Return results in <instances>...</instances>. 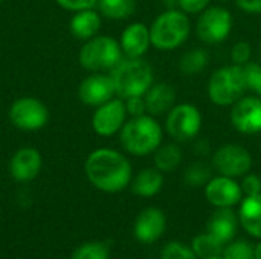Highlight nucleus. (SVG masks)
Masks as SVG:
<instances>
[{
	"instance_id": "obj_1",
	"label": "nucleus",
	"mask_w": 261,
	"mask_h": 259,
	"mask_svg": "<svg viewBox=\"0 0 261 259\" xmlns=\"http://www.w3.org/2000/svg\"><path fill=\"white\" fill-rule=\"evenodd\" d=\"M89 182L99 191L113 194L125 189L132 182V163L119 151L99 148L92 151L84 163Z\"/></svg>"
},
{
	"instance_id": "obj_30",
	"label": "nucleus",
	"mask_w": 261,
	"mask_h": 259,
	"mask_svg": "<svg viewBox=\"0 0 261 259\" xmlns=\"http://www.w3.org/2000/svg\"><path fill=\"white\" fill-rule=\"evenodd\" d=\"M248 81V89L252 90L258 98H261V64L249 61L243 66Z\"/></svg>"
},
{
	"instance_id": "obj_31",
	"label": "nucleus",
	"mask_w": 261,
	"mask_h": 259,
	"mask_svg": "<svg viewBox=\"0 0 261 259\" xmlns=\"http://www.w3.org/2000/svg\"><path fill=\"white\" fill-rule=\"evenodd\" d=\"M162 259H197V255L180 243H170L162 252Z\"/></svg>"
},
{
	"instance_id": "obj_29",
	"label": "nucleus",
	"mask_w": 261,
	"mask_h": 259,
	"mask_svg": "<svg viewBox=\"0 0 261 259\" xmlns=\"http://www.w3.org/2000/svg\"><path fill=\"white\" fill-rule=\"evenodd\" d=\"M225 259H255V250L246 241H234L225 250Z\"/></svg>"
},
{
	"instance_id": "obj_17",
	"label": "nucleus",
	"mask_w": 261,
	"mask_h": 259,
	"mask_svg": "<svg viewBox=\"0 0 261 259\" xmlns=\"http://www.w3.org/2000/svg\"><path fill=\"white\" fill-rule=\"evenodd\" d=\"M167 220L161 209L147 208L144 209L135 223V237L145 244H151L158 241L165 232Z\"/></svg>"
},
{
	"instance_id": "obj_28",
	"label": "nucleus",
	"mask_w": 261,
	"mask_h": 259,
	"mask_svg": "<svg viewBox=\"0 0 261 259\" xmlns=\"http://www.w3.org/2000/svg\"><path fill=\"white\" fill-rule=\"evenodd\" d=\"M110 249L107 243H86L80 246L70 259H109Z\"/></svg>"
},
{
	"instance_id": "obj_38",
	"label": "nucleus",
	"mask_w": 261,
	"mask_h": 259,
	"mask_svg": "<svg viewBox=\"0 0 261 259\" xmlns=\"http://www.w3.org/2000/svg\"><path fill=\"white\" fill-rule=\"evenodd\" d=\"M194 153H196L197 156H200V157L210 154V143H208V140H205V139L197 140V142L194 143Z\"/></svg>"
},
{
	"instance_id": "obj_5",
	"label": "nucleus",
	"mask_w": 261,
	"mask_h": 259,
	"mask_svg": "<svg viewBox=\"0 0 261 259\" xmlns=\"http://www.w3.org/2000/svg\"><path fill=\"white\" fill-rule=\"evenodd\" d=\"M208 98L219 107H231L245 96L248 89L243 66L229 64L217 69L208 81Z\"/></svg>"
},
{
	"instance_id": "obj_2",
	"label": "nucleus",
	"mask_w": 261,
	"mask_h": 259,
	"mask_svg": "<svg viewBox=\"0 0 261 259\" xmlns=\"http://www.w3.org/2000/svg\"><path fill=\"white\" fill-rule=\"evenodd\" d=\"M164 139L161 124L151 114L128 119L119 131L122 148L133 156H148L154 153Z\"/></svg>"
},
{
	"instance_id": "obj_7",
	"label": "nucleus",
	"mask_w": 261,
	"mask_h": 259,
	"mask_svg": "<svg viewBox=\"0 0 261 259\" xmlns=\"http://www.w3.org/2000/svg\"><path fill=\"white\" fill-rule=\"evenodd\" d=\"M232 31V14L223 6H208L200 12L196 23V35L202 43L219 44L225 41Z\"/></svg>"
},
{
	"instance_id": "obj_14",
	"label": "nucleus",
	"mask_w": 261,
	"mask_h": 259,
	"mask_svg": "<svg viewBox=\"0 0 261 259\" xmlns=\"http://www.w3.org/2000/svg\"><path fill=\"white\" fill-rule=\"evenodd\" d=\"M206 200L216 208H232L240 203L243 197L242 186L232 179L226 176L213 177L205 188Z\"/></svg>"
},
{
	"instance_id": "obj_8",
	"label": "nucleus",
	"mask_w": 261,
	"mask_h": 259,
	"mask_svg": "<svg viewBox=\"0 0 261 259\" xmlns=\"http://www.w3.org/2000/svg\"><path fill=\"white\" fill-rule=\"evenodd\" d=\"M167 133L177 142L194 139L202 128V113L190 102L176 104L168 113L165 121Z\"/></svg>"
},
{
	"instance_id": "obj_9",
	"label": "nucleus",
	"mask_w": 261,
	"mask_h": 259,
	"mask_svg": "<svg viewBox=\"0 0 261 259\" xmlns=\"http://www.w3.org/2000/svg\"><path fill=\"white\" fill-rule=\"evenodd\" d=\"M11 124L23 131H37L49 121V110L44 102L34 96L15 99L8 111Z\"/></svg>"
},
{
	"instance_id": "obj_15",
	"label": "nucleus",
	"mask_w": 261,
	"mask_h": 259,
	"mask_svg": "<svg viewBox=\"0 0 261 259\" xmlns=\"http://www.w3.org/2000/svg\"><path fill=\"white\" fill-rule=\"evenodd\" d=\"M41 169V154L31 147L20 148L9 160V174L15 182H32Z\"/></svg>"
},
{
	"instance_id": "obj_22",
	"label": "nucleus",
	"mask_w": 261,
	"mask_h": 259,
	"mask_svg": "<svg viewBox=\"0 0 261 259\" xmlns=\"http://www.w3.org/2000/svg\"><path fill=\"white\" fill-rule=\"evenodd\" d=\"M164 186V176L158 168H147L142 169L132 183V191L133 194L139 197H153L156 195Z\"/></svg>"
},
{
	"instance_id": "obj_11",
	"label": "nucleus",
	"mask_w": 261,
	"mask_h": 259,
	"mask_svg": "<svg viewBox=\"0 0 261 259\" xmlns=\"http://www.w3.org/2000/svg\"><path fill=\"white\" fill-rule=\"evenodd\" d=\"M127 107L122 98H112L96 107L92 116V128L101 137H110L121 131L127 122Z\"/></svg>"
},
{
	"instance_id": "obj_35",
	"label": "nucleus",
	"mask_w": 261,
	"mask_h": 259,
	"mask_svg": "<svg viewBox=\"0 0 261 259\" xmlns=\"http://www.w3.org/2000/svg\"><path fill=\"white\" fill-rule=\"evenodd\" d=\"M124 101H125L127 113H128L132 118L147 114V107H145L144 96H133V98H128V99H124Z\"/></svg>"
},
{
	"instance_id": "obj_19",
	"label": "nucleus",
	"mask_w": 261,
	"mask_h": 259,
	"mask_svg": "<svg viewBox=\"0 0 261 259\" xmlns=\"http://www.w3.org/2000/svg\"><path fill=\"white\" fill-rule=\"evenodd\" d=\"M101 23L102 20H101L99 11H95L93 8H90V9H83V11L75 12L69 21V27L75 38L87 41L96 37V34L101 29Z\"/></svg>"
},
{
	"instance_id": "obj_24",
	"label": "nucleus",
	"mask_w": 261,
	"mask_h": 259,
	"mask_svg": "<svg viewBox=\"0 0 261 259\" xmlns=\"http://www.w3.org/2000/svg\"><path fill=\"white\" fill-rule=\"evenodd\" d=\"M184 154L176 143H162L154 151V165L161 172H171L182 163Z\"/></svg>"
},
{
	"instance_id": "obj_32",
	"label": "nucleus",
	"mask_w": 261,
	"mask_h": 259,
	"mask_svg": "<svg viewBox=\"0 0 261 259\" xmlns=\"http://www.w3.org/2000/svg\"><path fill=\"white\" fill-rule=\"evenodd\" d=\"M252 47L248 41H239L231 49V63L237 66H245L251 61Z\"/></svg>"
},
{
	"instance_id": "obj_23",
	"label": "nucleus",
	"mask_w": 261,
	"mask_h": 259,
	"mask_svg": "<svg viewBox=\"0 0 261 259\" xmlns=\"http://www.w3.org/2000/svg\"><path fill=\"white\" fill-rule=\"evenodd\" d=\"M99 14L110 20H125L136 11V0H98Z\"/></svg>"
},
{
	"instance_id": "obj_21",
	"label": "nucleus",
	"mask_w": 261,
	"mask_h": 259,
	"mask_svg": "<svg viewBox=\"0 0 261 259\" xmlns=\"http://www.w3.org/2000/svg\"><path fill=\"white\" fill-rule=\"evenodd\" d=\"M239 220L243 229L255 238H261V194L254 197H245Z\"/></svg>"
},
{
	"instance_id": "obj_6",
	"label": "nucleus",
	"mask_w": 261,
	"mask_h": 259,
	"mask_svg": "<svg viewBox=\"0 0 261 259\" xmlns=\"http://www.w3.org/2000/svg\"><path fill=\"white\" fill-rule=\"evenodd\" d=\"M124 58L121 44L110 35H96L87 40L78 55L83 69L98 73L112 72Z\"/></svg>"
},
{
	"instance_id": "obj_10",
	"label": "nucleus",
	"mask_w": 261,
	"mask_h": 259,
	"mask_svg": "<svg viewBox=\"0 0 261 259\" xmlns=\"http://www.w3.org/2000/svg\"><path fill=\"white\" fill-rule=\"evenodd\" d=\"M213 166L220 176L242 177L249 172L252 166L251 153L237 143H225L213 154Z\"/></svg>"
},
{
	"instance_id": "obj_41",
	"label": "nucleus",
	"mask_w": 261,
	"mask_h": 259,
	"mask_svg": "<svg viewBox=\"0 0 261 259\" xmlns=\"http://www.w3.org/2000/svg\"><path fill=\"white\" fill-rule=\"evenodd\" d=\"M208 259H225V258H220V256H213V258H208Z\"/></svg>"
},
{
	"instance_id": "obj_3",
	"label": "nucleus",
	"mask_w": 261,
	"mask_h": 259,
	"mask_svg": "<svg viewBox=\"0 0 261 259\" xmlns=\"http://www.w3.org/2000/svg\"><path fill=\"white\" fill-rule=\"evenodd\" d=\"M116 96L128 99L144 96L154 82L153 69L144 58L124 56L121 63L110 72Z\"/></svg>"
},
{
	"instance_id": "obj_27",
	"label": "nucleus",
	"mask_w": 261,
	"mask_h": 259,
	"mask_svg": "<svg viewBox=\"0 0 261 259\" xmlns=\"http://www.w3.org/2000/svg\"><path fill=\"white\" fill-rule=\"evenodd\" d=\"M211 168L205 163V162H194L191 163L187 169H185V174H184V180L188 186H193V188H199V186H203L206 185L210 180H211Z\"/></svg>"
},
{
	"instance_id": "obj_13",
	"label": "nucleus",
	"mask_w": 261,
	"mask_h": 259,
	"mask_svg": "<svg viewBox=\"0 0 261 259\" xmlns=\"http://www.w3.org/2000/svg\"><path fill=\"white\" fill-rule=\"evenodd\" d=\"M115 85L112 76L102 72L86 76L78 87V98L89 107H99L115 98Z\"/></svg>"
},
{
	"instance_id": "obj_26",
	"label": "nucleus",
	"mask_w": 261,
	"mask_h": 259,
	"mask_svg": "<svg viewBox=\"0 0 261 259\" xmlns=\"http://www.w3.org/2000/svg\"><path fill=\"white\" fill-rule=\"evenodd\" d=\"M223 243L219 241L211 234L199 235L193 241V252L197 255V258L208 259L213 256H220L223 253Z\"/></svg>"
},
{
	"instance_id": "obj_20",
	"label": "nucleus",
	"mask_w": 261,
	"mask_h": 259,
	"mask_svg": "<svg viewBox=\"0 0 261 259\" xmlns=\"http://www.w3.org/2000/svg\"><path fill=\"white\" fill-rule=\"evenodd\" d=\"M237 232V215L231 208H219L208 220V234L223 244L229 243Z\"/></svg>"
},
{
	"instance_id": "obj_37",
	"label": "nucleus",
	"mask_w": 261,
	"mask_h": 259,
	"mask_svg": "<svg viewBox=\"0 0 261 259\" xmlns=\"http://www.w3.org/2000/svg\"><path fill=\"white\" fill-rule=\"evenodd\" d=\"M237 6L248 14H260L261 0H236Z\"/></svg>"
},
{
	"instance_id": "obj_42",
	"label": "nucleus",
	"mask_w": 261,
	"mask_h": 259,
	"mask_svg": "<svg viewBox=\"0 0 261 259\" xmlns=\"http://www.w3.org/2000/svg\"><path fill=\"white\" fill-rule=\"evenodd\" d=\"M0 3H2V0H0Z\"/></svg>"
},
{
	"instance_id": "obj_12",
	"label": "nucleus",
	"mask_w": 261,
	"mask_h": 259,
	"mask_svg": "<svg viewBox=\"0 0 261 259\" xmlns=\"http://www.w3.org/2000/svg\"><path fill=\"white\" fill-rule=\"evenodd\" d=\"M231 124L243 134L261 133V98L243 96L231 105Z\"/></svg>"
},
{
	"instance_id": "obj_39",
	"label": "nucleus",
	"mask_w": 261,
	"mask_h": 259,
	"mask_svg": "<svg viewBox=\"0 0 261 259\" xmlns=\"http://www.w3.org/2000/svg\"><path fill=\"white\" fill-rule=\"evenodd\" d=\"M162 3L167 9H176V6H179V0H162Z\"/></svg>"
},
{
	"instance_id": "obj_40",
	"label": "nucleus",
	"mask_w": 261,
	"mask_h": 259,
	"mask_svg": "<svg viewBox=\"0 0 261 259\" xmlns=\"http://www.w3.org/2000/svg\"><path fill=\"white\" fill-rule=\"evenodd\" d=\"M255 259H261V243L257 246V249H255Z\"/></svg>"
},
{
	"instance_id": "obj_4",
	"label": "nucleus",
	"mask_w": 261,
	"mask_h": 259,
	"mask_svg": "<svg viewBox=\"0 0 261 259\" xmlns=\"http://www.w3.org/2000/svg\"><path fill=\"white\" fill-rule=\"evenodd\" d=\"M191 21L180 9H165L150 26L151 46L159 50L180 47L190 37Z\"/></svg>"
},
{
	"instance_id": "obj_34",
	"label": "nucleus",
	"mask_w": 261,
	"mask_h": 259,
	"mask_svg": "<svg viewBox=\"0 0 261 259\" xmlns=\"http://www.w3.org/2000/svg\"><path fill=\"white\" fill-rule=\"evenodd\" d=\"M63 9L70 11V12H78L83 9H90L95 8L98 0H55Z\"/></svg>"
},
{
	"instance_id": "obj_16",
	"label": "nucleus",
	"mask_w": 261,
	"mask_h": 259,
	"mask_svg": "<svg viewBox=\"0 0 261 259\" xmlns=\"http://www.w3.org/2000/svg\"><path fill=\"white\" fill-rule=\"evenodd\" d=\"M119 44H121L124 56L142 58L151 46L150 26L141 21H135L128 24L121 34Z\"/></svg>"
},
{
	"instance_id": "obj_25",
	"label": "nucleus",
	"mask_w": 261,
	"mask_h": 259,
	"mask_svg": "<svg viewBox=\"0 0 261 259\" xmlns=\"http://www.w3.org/2000/svg\"><path fill=\"white\" fill-rule=\"evenodd\" d=\"M210 63V53L205 49L194 47L187 50L179 60V70L187 76H194L205 70Z\"/></svg>"
},
{
	"instance_id": "obj_18",
	"label": "nucleus",
	"mask_w": 261,
	"mask_h": 259,
	"mask_svg": "<svg viewBox=\"0 0 261 259\" xmlns=\"http://www.w3.org/2000/svg\"><path fill=\"white\" fill-rule=\"evenodd\" d=\"M176 89L168 82H153L145 92L144 101L147 107V114L159 116L168 113L176 102Z\"/></svg>"
},
{
	"instance_id": "obj_36",
	"label": "nucleus",
	"mask_w": 261,
	"mask_h": 259,
	"mask_svg": "<svg viewBox=\"0 0 261 259\" xmlns=\"http://www.w3.org/2000/svg\"><path fill=\"white\" fill-rule=\"evenodd\" d=\"M211 0H179V9L185 14H200L210 6Z\"/></svg>"
},
{
	"instance_id": "obj_33",
	"label": "nucleus",
	"mask_w": 261,
	"mask_h": 259,
	"mask_svg": "<svg viewBox=\"0 0 261 259\" xmlns=\"http://www.w3.org/2000/svg\"><path fill=\"white\" fill-rule=\"evenodd\" d=\"M242 191L245 197H254L261 194V179L257 174H245L242 182Z\"/></svg>"
}]
</instances>
